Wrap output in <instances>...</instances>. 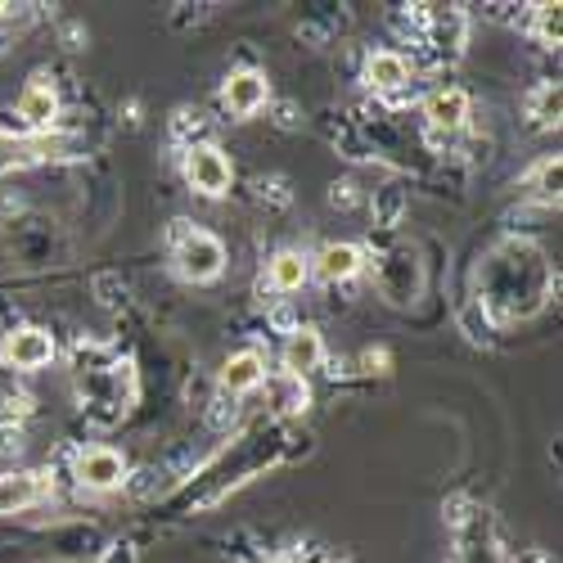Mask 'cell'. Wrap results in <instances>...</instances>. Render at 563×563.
<instances>
[{
  "instance_id": "obj_18",
  "label": "cell",
  "mask_w": 563,
  "mask_h": 563,
  "mask_svg": "<svg viewBox=\"0 0 563 563\" xmlns=\"http://www.w3.org/2000/svg\"><path fill=\"white\" fill-rule=\"evenodd\" d=\"M537 185H541L545 199H559V158H545V163L537 167Z\"/></svg>"
},
{
  "instance_id": "obj_14",
  "label": "cell",
  "mask_w": 563,
  "mask_h": 563,
  "mask_svg": "<svg viewBox=\"0 0 563 563\" xmlns=\"http://www.w3.org/2000/svg\"><path fill=\"white\" fill-rule=\"evenodd\" d=\"M559 109H563L559 81H541L532 96H528V118H532L537 126H554V122H559Z\"/></svg>"
},
{
  "instance_id": "obj_1",
  "label": "cell",
  "mask_w": 563,
  "mask_h": 563,
  "mask_svg": "<svg viewBox=\"0 0 563 563\" xmlns=\"http://www.w3.org/2000/svg\"><path fill=\"white\" fill-rule=\"evenodd\" d=\"M176 266H180L185 279L208 285V279H217L225 271V244L212 230H185L180 244H176Z\"/></svg>"
},
{
  "instance_id": "obj_2",
  "label": "cell",
  "mask_w": 563,
  "mask_h": 563,
  "mask_svg": "<svg viewBox=\"0 0 563 563\" xmlns=\"http://www.w3.org/2000/svg\"><path fill=\"white\" fill-rule=\"evenodd\" d=\"M185 180H190L203 199H221L234 180V167L217 145H195L185 154Z\"/></svg>"
},
{
  "instance_id": "obj_5",
  "label": "cell",
  "mask_w": 563,
  "mask_h": 563,
  "mask_svg": "<svg viewBox=\"0 0 563 563\" xmlns=\"http://www.w3.org/2000/svg\"><path fill=\"white\" fill-rule=\"evenodd\" d=\"M0 356H5V365L14 369H41V365H51L55 361V339L45 334V330H14L5 339V347H0Z\"/></svg>"
},
{
  "instance_id": "obj_20",
  "label": "cell",
  "mask_w": 563,
  "mask_h": 563,
  "mask_svg": "<svg viewBox=\"0 0 563 563\" xmlns=\"http://www.w3.org/2000/svg\"><path fill=\"white\" fill-rule=\"evenodd\" d=\"M104 563H135V550H131V545H109Z\"/></svg>"
},
{
  "instance_id": "obj_7",
  "label": "cell",
  "mask_w": 563,
  "mask_h": 563,
  "mask_svg": "<svg viewBox=\"0 0 563 563\" xmlns=\"http://www.w3.org/2000/svg\"><path fill=\"white\" fill-rule=\"evenodd\" d=\"M266 384V361L257 356V352H234V356H225V365H221V388L230 393V397H244V393H253V388H262Z\"/></svg>"
},
{
  "instance_id": "obj_15",
  "label": "cell",
  "mask_w": 563,
  "mask_h": 563,
  "mask_svg": "<svg viewBox=\"0 0 563 563\" xmlns=\"http://www.w3.org/2000/svg\"><path fill=\"white\" fill-rule=\"evenodd\" d=\"M271 397H275V410H307V379H294V374H279V379H271Z\"/></svg>"
},
{
  "instance_id": "obj_19",
  "label": "cell",
  "mask_w": 563,
  "mask_h": 563,
  "mask_svg": "<svg viewBox=\"0 0 563 563\" xmlns=\"http://www.w3.org/2000/svg\"><path fill=\"white\" fill-rule=\"evenodd\" d=\"M352 190H356V185H352V180H343V185H334V195H330V203H334V208H352V199H356Z\"/></svg>"
},
{
  "instance_id": "obj_11",
  "label": "cell",
  "mask_w": 563,
  "mask_h": 563,
  "mask_svg": "<svg viewBox=\"0 0 563 563\" xmlns=\"http://www.w3.org/2000/svg\"><path fill=\"white\" fill-rule=\"evenodd\" d=\"M19 118L27 122V126H51L55 118H59V96H55V86L51 81H32L23 96H19Z\"/></svg>"
},
{
  "instance_id": "obj_10",
  "label": "cell",
  "mask_w": 563,
  "mask_h": 563,
  "mask_svg": "<svg viewBox=\"0 0 563 563\" xmlns=\"http://www.w3.org/2000/svg\"><path fill=\"white\" fill-rule=\"evenodd\" d=\"M424 113H429V122L438 131H460L464 118H468V96L460 86H442V90H433V96H429Z\"/></svg>"
},
{
  "instance_id": "obj_9",
  "label": "cell",
  "mask_w": 563,
  "mask_h": 563,
  "mask_svg": "<svg viewBox=\"0 0 563 563\" xmlns=\"http://www.w3.org/2000/svg\"><path fill=\"white\" fill-rule=\"evenodd\" d=\"M266 279H271V289L275 294H298L307 279H311V257L285 249V253H275L271 266H266Z\"/></svg>"
},
{
  "instance_id": "obj_4",
  "label": "cell",
  "mask_w": 563,
  "mask_h": 563,
  "mask_svg": "<svg viewBox=\"0 0 563 563\" xmlns=\"http://www.w3.org/2000/svg\"><path fill=\"white\" fill-rule=\"evenodd\" d=\"M266 100H271V81H266V73H257V68L230 73L225 86H221V104H225V113H234V118H253L257 109H266Z\"/></svg>"
},
{
  "instance_id": "obj_8",
  "label": "cell",
  "mask_w": 563,
  "mask_h": 563,
  "mask_svg": "<svg viewBox=\"0 0 563 563\" xmlns=\"http://www.w3.org/2000/svg\"><path fill=\"white\" fill-rule=\"evenodd\" d=\"M311 271L324 279V285H343L361 271V249L356 244H324L316 257H311Z\"/></svg>"
},
{
  "instance_id": "obj_3",
  "label": "cell",
  "mask_w": 563,
  "mask_h": 563,
  "mask_svg": "<svg viewBox=\"0 0 563 563\" xmlns=\"http://www.w3.org/2000/svg\"><path fill=\"white\" fill-rule=\"evenodd\" d=\"M73 478H77V487H86V492H113V487L126 483V460H122V451H113V446H90V451L77 455Z\"/></svg>"
},
{
  "instance_id": "obj_16",
  "label": "cell",
  "mask_w": 563,
  "mask_h": 563,
  "mask_svg": "<svg viewBox=\"0 0 563 563\" xmlns=\"http://www.w3.org/2000/svg\"><path fill=\"white\" fill-rule=\"evenodd\" d=\"M401 208H406L401 190H379V195H374V212H379V225H397Z\"/></svg>"
},
{
  "instance_id": "obj_17",
  "label": "cell",
  "mask_w": 563,
  "mask_h": 563,
  "mask_svg": "<svg viewBox=\"0 0 563 563\" xmlns=\"http://www.w3.org/2000/svg\"><path fill=\"white\" fill-rule=\"evenodd\" d=\"M537 27L545 45H559V5H537Z\"/></svg>"
},
{
  "instance_id": "obj_12",
  "label": "cell",
  "mask_w": 563,
  "mask_h": 563,
  "mask_svg": "<svg viewBox=\"0 0 563 563\" xmlns=\"http://www.w3.org/2000/svg\"><path fill=\"white\" fill-rule=\"evenodd\" d=\"M365 81L374 90H401L410 81V64L397 51H374L369 64H365Z\"/></svg>"
},
{
  "instance_id": "obj_13",
  "label": "cell",
  "mask_w": 563,
  "mask_h": 563,
  "mask_svg": "<svg viewBox=\"0 0 563 563\" xmlns=\"http://www.w3.org/2000/svg\"><path fill=\"white\" fill-rule=\"evenodd\" d=\"M41 496H45V478L41 474H5V478H0V514L27 509Z\"/></svg>"
},
{
  "instance_id": "obj_6",
  "label": "cell",
  "mask_w": 563,
  "mask_h": 563,
  "mask_svg": "<svg viewBox=\"0 0 563 563\" xmlns=\"http://www.w3.org/2000/svg\"><path fill=\"white\" fill-rule=\"evenodd\" d=\"M324 361V339L320 330H311V324H298V330L285 339V374H294V379H307V374Z\"/></svg>"
}]
</instances>
